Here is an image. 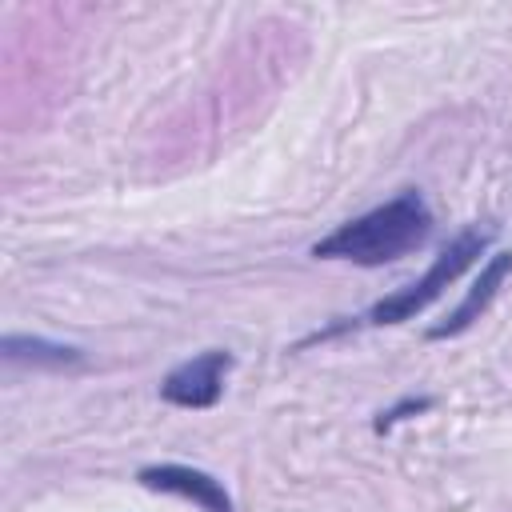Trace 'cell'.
<instances>
[{
    "instance_id": "cell-1",
    "label": "cell",
    "mask_w": 512,
    "mask_h": 512,
    "mask_svg": "<svg viewBox=\"0 0 512 512\" xmlns=\"http://www.w3.org/2000/svg\"><path fill=\"white\" fill-rule=\"evenodd\" d=\"M428 236H432V208L424 204V196L416 188H408V192L384 200L380 208L332 228L324 240L312 244V256L380 268V264H392L404 252L420 248Z\"/></svg>"
},
{
    "instance_id": "cell-2",
    "label": "cell",
    "mask_w": 512,
    "mask_h": 512,
    "mask_svg": "<svg viewBox=\"0 0 512 512\" xmlns=\"http://www.w3.org/2000/svg\"><path fill=\"white\" fill-rule=\"evenodd\" d=\"M488 244H492V228L472 224V228L456 232V236L444 244V252L432 260V268H428L416 284H408V288H400V292H392V296H384V300L372 304L368 324H400V320H412V316L424 312L432 300H440L444 288L456 284V280L484 256Z\"/></svg>"
},
{
    "instance_id": "cell-3",
    "label": "cell",
    "mask_w": 512,
    "mask_h": 512,
    "mask_svg": "<svg viewBox=\"0 0 512 512\" xmlns=\"http://www.w3.org/2000/svg\"><path fill=\"white\" fill-rule=\"evenodd\" d=\"M232 352L228 348H208L184 364H176L164 380H160V400L188 408V412H204L212 404H220L224 396V376L232 368Z\"/></svg>"
},
{
    "instance_id": "cell-4",
    "label": "cell",
    "mask_w": 512,
    "mask_h": 512,
    "mask_svg": "<svg viewBox=\"0 0 512 512\" xmlns=\"http://www.w3.org/2000/svg\"><path fill=\"white\" fill-rule=\"evenodd\" d=\"M136 480L152 492H168V496H184L192 504H200L204 512H236L232 508V496L228 488L204 472V468H192V464H148L136 472Z\"/></svg>"
},
{
    "instance_id": "cell-5",
    "label": "cell",
    "mask_w": 512,
    "mask_h": 512,
    "mask_svg": "<svg viewBox=\"0 0 512 512\" xmlns=\"http://www.w3.org/2000/svg\"><path fill=\"white\" fill-rule=\"evenodd\" d=\"M512 276V248H504V252H492L488 260H484V268H480V276L472 280V288H468V296L448 312V320L444 324H432L428 328V340H452V336H460V332H468L484 312H488V304L496 300V292H500V284Z\"/></svg>"
},
{
    "instance_id": "cell-6",
    "label": "cell",
    "mask_w": 512,
    "mask_h": 512,
    "mask_svg": "<svg viewBox=\"0 0 512 512\" xmlns=\"http://www.w3.org/2000/svg\"><path fill=\"white\" fill-rule=\"evenodd\" d=\"M0 352L8 364H28V368H76V364H84L80 348L56 344L44 336H20V332H8L0 340Z\"/></svg>"
},
{
    "instance_id": "cell-7",
    "label": "cell",
    "mask_w": 512,
    "mask_h": 512,
    "mask_svg": "<svg viewBox=\"0 0 512 512\" xmlns=\"http://www.w3.org/2000/svg\"><path fill=\"white\" fill-rule=\"evenodd\" d=\"M436 400L432 396H404L400 404H392V408H384V412H376V420H372V432L376 436H384V432H392V424H400L404 416H416V412H428Z\"/></svg>"
}]
</instances>
